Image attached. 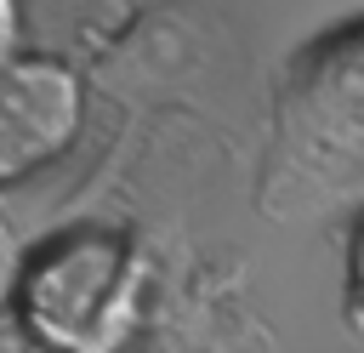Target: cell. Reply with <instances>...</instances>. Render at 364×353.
<instances>
[{"label": "cell", "mask_w": 364, "mask_h": 353, "mask_svg": "<svg viewBox=\"0 0 364 353\" xmlns=\"http://www.w3.org/2000/svg\"><path fill=\"white\" fill-rule=\"evenodd\" d=\"M17 273H23V239H17L11 222L0 216V307H11V296H17Z\"/></svg>", "instance_id": "obj_5"}, {"label": "cell", "mask_w": 364, "mask_h": 353, "mask_svg": "<svg viewBox=\"0 0 364 353\" xmlns=\"http://www.w3.org/2000/svg\"><path fill=\"white\" fill-rule=\"evenodd\" d=\"M0 353H51V347L28 330V319L17 307H0Z\"/></svg>", "instance_id": "obj_6"}, {"label": "cell", "mask_w": 364, "mask_h": 353, "mask_svg": "<svg viewBox=\"0 0 364 353\" xmlns=\"http://www.w3.org/2000/svg\"><path fill=\"white\" fill-rule=\"evenodd\" d=\"M148 262L119 228H63L23 251L11 307L51 353H125L142 325Z\"/></svg>", "instance_id": "obj_1"}, {"label": "cell", "mask_w": 364, "mask_h": 353, "mask_svg": "<svg viewBox=\"0 0 364 353\" xmlns=\"http://www.w3.org/2000/svg\"><path fill=\"white\" fill-rule=\"evenodd\" d=\"M290 125L330 159H364V17L296 57Z\"/></svg>", "instance_id": "obj_3"}, {"label": "cell", "mask_w": 364, "mask_h": 353, "mask_svg": "<svg viewBox=\"0 0 364 353\" xmlns=\"http://www.w3.org/2000/svg\"><path fill=\"white\" fill-rule=\"evenodd\" d=\"M347 313L364 330V222L347 233Z\"/></svg>", "instance_id": "obj_4"}, {"label": "cell", "mask_w": 364, "mask_h": 353, "mask_svg": "<svg viewBox=\"0 0 364 353\" xmlns=\"http://www.w3.org/2000/svg\"><path fill=\"white\" fill-rule=\"evenodd\" d=\"M85 131V80L51 51L0 63V188L51 171Z\"/></svg>", "instance_id": "obj_2"}, {"label": "cell", "mask_w": 364, "mask_h": 353, "mask_svg": "<svg viewBox=\"0 0 364 353\" xmlns=\"http://www.w3.org/2000/svg\"><path fill=\"white\" fill-rule=\"evenodd\" d=\"M23 34H28V6L23 0H0V63H11L17 51H28Z\"/></svg>", "instance_id": "obj_7"}]
</instances>
